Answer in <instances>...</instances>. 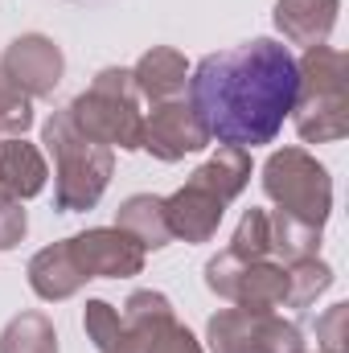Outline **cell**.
I'll list each match as a JSON object with an SVG mask.
<instances>
[{"label":"cell","mask_w":349,"mask_h":353,"mask_svg":"<svg viewBox=\"0 0 349 353\" xmlns=\"http://www.w3.org/2000/svg\"><path fill=\"white\" fill-rule=\"evenodd\" d=\"M74 132H83L87 140L103 148H123V152H140L144 144V115H140V94L132 87V70L123 66H103L90 87L66 107Z\"/></svg>","instance_id":"5b68a950"},{"label":"cell","mask_w":349,"mask_h":353,"mask_svg":"<svg viewBox=\"0 0 349 353\" xmlns=\"http://www.w3.org/2000/svg\"><path fill=\"white\" fill-rule=\"evenodd\" d=\"M251 181V152L247 148H218L206 165H197L189 181L165 197L169 230L181 243H210L222 226L226 205Z\"/></svg>","instance_id":"7a4b0ae2"},{"label":"cell","mask_w":349,"mask_h":353,"mask_svg":"<svg viewBox=\"0 0 349 353\" xmlns=\"http://www.w3.org/2000/svg\"><path fill=\"white\" fill-rule=\"evenodd\" d=\"M206 288L218 300L255 312H275L292 304V275L279 259H239L230 251H218L206 263Z\"/></svg>","instance_id":"52a82bcc"},{"label":"cell","mask_w":349,"mask_h":353,"mask_svg":"<svg viewBox=\"0 0 349 353\" xmlns=\"http://www.w3.org/2000/svg\"><path fill=\"white\" fill-rule=\"evenodd\" d=\"M271 222V259L279 263H296V259H317L321 255V230L308 222H296L288 214H267Z\"/></svg>","instance_id":"d6986e66"},{"label":"cell","mask_w":349,"mask_h":353,"mask_svg":"<svg viewBox=\"0 0 349 353\" xmlns=\"http://www.w3.org/2000/svg\"><path fill=\"white\" fill-rule=\"evenodd\" d=\"M4 140H8V136H4V132H0V144H4Z\"/></svg>","instance_id":"484cf974"},{"label":"cell","mask_w":349,"mask_h":353,"mask_svg":"<svg viewBox=\"0 0 349 353\" xmlns=\"http://www.w3.org/2000/svg\"><path fill=\"white\" fill-rule=\"evenodd\" d=\"M346 321H349V304H333L317 316L312 333H317V350L321 353H349V337H346Z\"/></svg>","instance_id":"cb8c5ba5"},{"label":"cell","mask_w":349,"mask_h":353,"mask_svg":"<svg viewBox=\"0 0 349 353\" xmlns=\"http://www.w3.org/2000/svg\"><path fill=\"white\" fill-rule=\"evenodd\" d=\"M263 193L279 214L325 230L333 214V176L308 148H275L263 161Z\"/></svg>","instance_id":"8992f818"},{"label":"cell","mask_w":349,"mask_h":353,"mask_svg":"<svg viewBox=\"0 0 349 353\" xmlns=\"http://www.w3.org/2000/svg\"><path fill=\"white\" fill-rule=\"evenodd\" d=\"M337 12H341V0H275V29L283 33V41L292 46H325L329 33L337 29Z\"/></svg>","instance_id":"4fadbf2b"},{"label":"cell","mask_w":349,"mask_h":353,"mask_svg":"<svg viewBox=\"0 0 349 353\" xmlns=\"http://www.w3.org/2000/svg\"><path fill=\"white\" fill-rule=\"evenodd\" d=\"M123 333L107 353H206L201 341L177 321L165 292L140 288L123 300Z\"/></svg>","instance_id":"ba28073f"},{"label":"cell","mask_w":349,"mask_h":353,"mask_svg":"<svg viewBox=\"0 0 349 353\" xmlns=\"http://www.w3.org/2000/svg\"><path fill=\"white\" fill-rule=\"evenodd\" d=\"M230 255L239 259H271V222H267V210H247L235 226V239L226 247Z\"/></svg>","instance_id":"44dd1931"},{"label":"cell","mask_w":349,"mask_h":353,"mask_svg":"<svg viewBox=\"0 0 349 353\" xmlns=\"http://www.w3.org/2000/svg\"><path fill=\"white\" fill-rule=\"evenodd\" d=\"M140 148L152 152L157 161L173 165V161H185V157L210 148V132L185 99H169V103H152V115H144Z\"/></svg>","instance_id":"7c38bea8"},{"label":"cell","mask_w":349,"mask_h":353,"mask_svg":"<svg viewBox=\"0 0 349 353\" xmlns=\"http://www.w3.org/2000/svg\"><path fill=\"white\" fill-rule=\"evenodd\" d=\"M46 157L37 144H29L25 136H12L0 144V189L17 201H29L46 189Z\"/></svg>","instance_id":"2e32d148"},{"label":"cell","mask_w":349,"mask_h":353,"mask_svg":"<svg viewBox=\"0 0 349 353\" xmlns=\"http://www.w3.org/2000/svg\"><path fill=\"white\" fill-rule=\"evenodd\" d=\"M115 226L123 234H132L144 251H161L173 243V230H169V218H165V197L157 193H132L119 201L115 210Z\"/></svg>","instance_id":"e0dca14e"},{"label":"cell","mask_w":349,"mask_h":353,"mask_svg":"<svg viewBox=\"0 0 349 353\" xmlns=\"http://www.w3.org/2000/svg\"><path fill=\"white\" fill-rule=\"evenodd\" d=\"M66 243H70L74 263L87 271V279H132L144 271V255H148L119 226H90Z\"/></svg>","instance_id":"8fae6325"},{"label":"cell","mask_w":349,"mask_h":353,"mask_svg":"<svg viewBox=\"0 0 349 353\" xmlns=\"http://www.w3.org/2000/svg\"><path fill=\"white\" fill-rule=\"evenodd\" d=\"M29 128H33V99L0 70V132L12 140L25 136Z\"/></svg>","instance_id":"7402d4cb"},{"label":"cell","mask_w":349,"mask_h":353,"mask_svg":"<svg viewBox=\"0 0 349 353\" xmlns=\"http://www.w3.org/2000/svg\"><path fill=\"white\" fill-rule=\"evenodd\" d=\"M83 329H87L90 345L99 353H107L119 341V333H123V316H119V308L107 304V300H87V308H83Z\"/></svg>","instance_id":"603a6c76"},{"label":"cell","mask_w":349,"mask_h":353,"mask_svg":"<svg viewBox=\"0 0 349 353\" xmlns=\"http://www.w3.org/2000/svg\"><path fill=\"white\" fill-rule=\"evenodd\" d=\"M304 144H333L349 132V58L333 46H312L296 58V99L288 115Z\"/></svg>","instance_id":"3957f363"},{"label":"cell","mask_w":349,"mask_h":353,"mask_svg":"<svg viewBox=\"0 0 349 353\" xmlns=\"http://www.w3.org/2000/svg\"><path fill=\"white\" fill-rule=\"evenodd\" d=\"M25 230H29V214H25V205L0 189V251H12V247L25 239Z\"/></svg>","instance_id":"d4e9b609"},{"label":"cell","mask_w":349,"mask_h":353,"mask_svg":"<svg viewBox=\"0 0 349 353\" xmlns=\"http://www.w3.org/2000/svg\"><path fill=\"white\" fill-rule=\"evenodd\" d=\"M185 83H189V62H185V54L173 50V46H152L132 66V87H136L140 99H148V103L181 99L185 94Z\"/></svg>","instance_id":"9a60e30c"},{"label":"cell","mask_w":349,"mask_h":353,"mask_svg":"<svg viewBox=\"0 0 349 353\" xmlns=\"http://www.w3.org/2000/svg\"><path fill=\"white\" fill-rule=\"evenodd\" d=\"M0 70L29 99H50L58 90V83H62V74H66V54L46 33H21V37H12L4 46Z\"/></svg>","instance_id":"30bf717a"},{"label":"cell","mask_w":349,"mask_h":353,"mask_svg":"<svg viewBox=\"0 0 349 353\" xmlns=\"http://www.w3.org/2000/svg\"><path fill=\"white\" fill-rule=\"evenodd\" d=\"M185 90L210 140L226 148H259L279 136L292 115L296 58L275 37H251L235 50L206 54L189 70Z\"/></svg>","instance_id":"6da1fadb"},{"label":"cell","mask_w":349,"mask_h":353,"mask_svg":"<svg viewBox=\"0 0 349 353\" xmlns=\"http://www.w3.org/2000/svg\"><path fill=\"white\" fill-rule=\"evenodd\" d=\"M25 275H29V288H33V296L50 300V304H58V300H70V296H79V292L87 288V271L74 263V255H70V243L41 247V251L29 259Z\"/></svg>","instance_id":"5bb4252c"},{"label":"cell","mask_w":349,"mask_h":353,"mask_svg":"<svg viewBox=\"0 0 349 353\" xmlns=\"http://www.w3.org/2000/svg\"><path fill=\"white\" fill-rule=\"evenodd\" d=\"M41 144L54 157V210L83 214L94 210L115 173V152L74 132L66 107L41 123Z\"/></svg>","instance_id":"277c9868"},{"label":"cell","mask_w":349,"mask_h":353,"mask_svg":"<svg viewBox=\"0 0 349 353\" xmlns=\"http://www.w3.org/2000/svg\"><path fill=\"white\" fill-rule=\"evenodd\" d=\"M0 353H58V329L46 312H17L4 333H0Z\"/></svg>","instance_id":"ac0fdd59"},{"label":"cell","mask_w":349,"mask_h":353,"mask_svg":"<svg viewBox=\"0 0 349 353\" xmlns=\"http://www.w3.org/2000/svg\"><path fill=\"white\" fill-rule=\"evenodd\" d=\"M210 353H304V333L296 321L255 308H222L206 321Z\"/></svg>","instance_id":"9c48e42d"},{"label":"cell","mask_w":349,"mask_h":353,"mask_svg":"<svg viewBox=\"0 0 349 353\" xmlns=\"http://www.w3.org/2000/svg\"><path fill=\"white\" fill-rule=\"evenodd\" d=\"M288 275H292L288 308H308V304H317V296H325L333 288V267L325 259H296V263H288Z\"/></svg>","instance_id":"ffe728a7"}]
</instances>
